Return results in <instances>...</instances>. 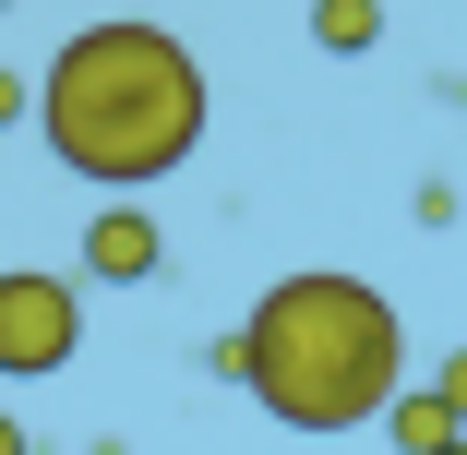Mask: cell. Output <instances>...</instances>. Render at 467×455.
<instances>
[{
  "label": "cell",
  "instance_id": "5b68a950",
  "mask_svg": "<svg viewBox=\"0 0 467 455\" xmlns=\"http://www.w3.org/2000/svg\"><path fill=\"white\" fill-rule=\"evenodd\" d=\"M384 431H396V455H443V443H455V408H443L431 384H396V396H384Z\"/></svg>",
  "mask_w": 467,
  "mask_h": 455
},
{
  "label": "cell",
  "instance_id": "9c48e42d",
  "mask_svg": "<svg viewBox=\"0 0 467 455\" xmlns=\"http://www.w3.org/2000/svg\"><path fill=\"white\" fill-rule=\"evenodd\" d=\"M0 455H36V443H25V419H13V408H0Z\"/></svg>",
  "mask_w": 467,
  "mask_h": 455
},
{
  "label": "cell",
  "instance_id": "277c9868",
  "mask_svg": "<svg viewBox=\"0 0 467 455\" xmlns=\"http://www.w3.org/2000/svg\"><path fill=\"white\" fill-rule=\"evenodd\" d=\"M156 264H168V240H156L144 204H97L84 216V288H144Z\"/></svg>",
  "mask_w": 467,
  "mask_h": 455
},
{
  "label": "cell",
  "instance_id": "6da1fadb",
  "mask_svg": "<svg viewBox=\"0 0 467 455\" xmlns=\"http://www.w3.org/2000/svg\"><path fill=\"white\" fill-rule=\"evenodd\" d=\"M216 97H204V60L180 48L168 25H72L60 60L36 72V132L72 180L97 192H156L168 168H192Z\"/></svg>",
  "mask_w": 467,
  "mask_h": 455
},
{
  "label": "cell",
  "instance_id": "ba28073f",
  "mask_svg": "<svg viewBox=\"0 0 467 455\" xmlns=\"http://www.w3.org/2000/svg\"><path fill=\"white\" fill-rule=\"evenodd\" d=\"M13 120H36V84H25L13 60H0V132H13Z\"/></svg>",
  "mask_w": 467,
  "mask_h": 455
},
{
  "label": "cell",
  "instance_id": "30bf717a",
  "mask_svg": "<svg viewBox=\"0 0 467 455\" xmlns=\"http://www.w3.org/2000/svg\"><path fill=\"white\" fill-rule=\"evenodd\" d=\"M443 455H467V431H455V443H443Z\"/></svg>",
  "mask_w": 467,
  "mask_h": 455
},
{
  "label": "cell",
  "instance_id": "52a82bcc",
  "mask_svg": "<svg viewBox=\"0 0 467 455\" xmlns=\"http://www.w3.org/2000/svg\"><path fill=\"white\" fill-rule=\"evenodd\" d=\"M431 396L455 408V431H467V347H443V372H431Z\"/></svg>",
  "mask_w": 467,
  "mask_h": 455
},
{
  "label": "cell",
  "instance_id": "8992f818",
  "mask_svg": "<svg viewBox=\"0 0 467 455\" xmlns=\"http://www.w3.org/2000/svg\"><path fill=\"white\" fill-rule=\"evenodd\" d=\"M312 48L324 60H371L384 48V0H312Z\"/></svg>",
  "mask_w": 467,
  "mask_h": 455
},
{
  "label": "cell",
  "instance_id": "3957f363",
  "mask_svg": "<svg viewBox=\"0 0 467 455\" xmlns=\"http://www.w3.org/2000/svg\"><path fill=\"white\" fill-rule=\"evenodd\" d=\"M72 347H84V288L48 276V264H13V276H0V384L72 372Z\"/></svg>",
  "mask_w": 467,
  "mask_h": 455
},
{
  "label": "cell",
  "instance_id": "7a4b0ae2",
  "mask_svg": "<svg viewBox=\"0 0 467 455\" xmlns=\"http://www.w3.org/2000/svg\"><path fill=\"white\" fill-rule=\"evenodd\" d=\"M216 372L288 431H359L408 384V324L384 288L336 276V264H300V276H275L252 300V324L216 347Z\"/></svg>",
  "mask_w": 467,
  "mask_h": 455
}]
</instances>
